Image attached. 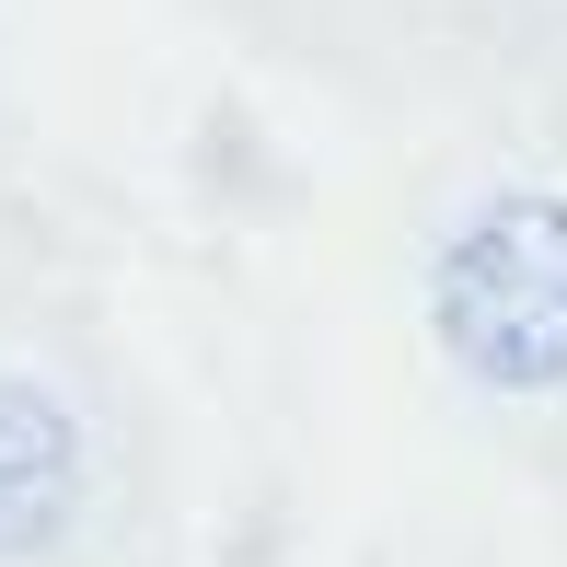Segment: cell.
<instances>
[{"mask_svg": "<svg viewBox=\"0 0 567 567\" xmlns=\"http://www.w3.org/2000/svg\"><path fill=\"white\" fill-rule=\"evenodd\" d=\"M127 452L105 382L0 348V567H127Z\"/></svg>", "mask_w": 567, "mask_h": 567, "instance_id": "cell-1", "label": "cell"}, {"mask_svg": "<svg viewBox=\"0 0 567 567\" xmlns=\"http://www.w3.org/2000/svg\"><path fill=\"white\" fill-rule=\"evenodd\" d=\"M441 348L498 394H545L567 382V197L509 186L441 244Z\"/></svg>", "mask_w": 567, "mask_h": 567, "instance_id": "cell-2", "label": "cell"}]
</instances>
